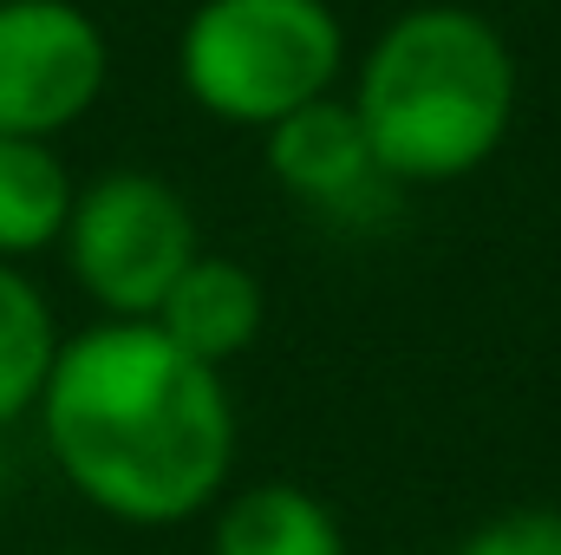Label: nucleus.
Here are the masks:
<instances>
[{
	"label": "nucleus",
	"mask_w": 561,
	"mask_h": 555,
	"mask_svg": "<svg viewBox=\"0 0 561 555\" xmlns=\"http://www.w3.org/2000/svg\"><path fill=\"white\" fill-rule=\"evenodd\" d=\"M33 418L59 477L112 523L176 530L229 497L236 399L150 320L66 333Z\"/></svg>",
	"instance_id": "f257e3e1"
},
{
	"label": "nucleus",
	"mask_w": 561,
	"mask_h": 555,
	"mask_svg": "<svg viewBox=\"0 0 561 555\" xmlns=\"http://www.w3.org/2000/svg\"><path fill=\"white\" fill-rule=\"evenodd\" d=\"M346 99L373 138L379 170L399 190H437L503 150L523 79L490 13L424 0L379 26Z\"/></svg>",
	"instance_id": "f03ea898"
},
{
	"label": "nucleus",
	"mask_w": 561,
	"mask_h": 555,
	"mask_svg": "<svg viewBox=\"0 0 561 555\" xmlns=\"http://www.w3.org/2000/svg\"><path fill=\"white\" fill-rule=\"evenodd\" d=\"M346 79V26L327 0H196L176 33V86L196 112L275 132Z\"/></svg>",
	"instance_id": "7ed1b4c3"
},
{
	"label": "nucleus",
	"mask_w": 561,
	"mask_h": 555,
	"mask_svg": "<svg viewBox=\"0 0 561 555\" xmlns=\"http://www.w3.org/2000/svg\"><path fill=\"white\" fill-rule=\"evenodd\" d=\"M59 256L72 287L105 320H150L176 275L203 256V236H196V209L170 177L125 163L79 183Z\"/></svg>",
	"instance_id": "20e7f679"
},
{
	"label": "nucleus",
	"mask_w": 561,
	"mask_h": 555,
	"mask_svg": "<svg viewBox=\"0 0 561 555\" xmlns=\"http://www.w3.org/2000/svg\"><path fill=\"white\" fill-rule=\"evenodd\" d=\"M112 79L105 26L79 0H0V138L53 144Z\"/></svg>",
	"instance_id": "39448f33"
},
{
	"label": "nucleus",
	"mask_w": 561,
	"mask_h": 555,
	"mask_svg": "<svg viewBox=\"0 0 561 555\" xmlns=\"http://www.w3.org/2000/svg\"><path fill=\"white\" fill-rule=\"evenodd\" d=\"M262 157H268V177H275L300 209L340 216V223L373 216L399 190L379 170L373 138H366V125H359V112H353L346 92L313 99L294 118H280L275 132H262Z\"/></svg>",
	"instance_id": "423d86ee"
},
{
	"label": "nucleus",
	"mask_w": 561,
	"mask_h": 555,
	"mask_svg": "<svg viewBox=\"0 0 561 555\" xmlns=\"http://www.w3.org/2000/svg\"><path fill=\"white\" fill-rule=\"evenodd\" d=\"M262 320H268V294H262V275L249 269V262H236V256H196L176 287L163 294V307L150 314V327L170 340V347H183L190 360H203V366H229V360H242L255 340H262Z\"/></svg>",
	"instance_id": "0eeeda50"
},
{
	"label": "nucleus",
	"mask_w": 561,
	"mask_h": 555,
	"mask_svg": "<svg viewBox=\"0 0 561 555\" xmlns=\"http://www.w3.org/2000/svg\"><path fill=\"white\" fill-rule=\"evenodd\" d=\"M209 555H346V530L307 484L262 477L216 503Z\"/></svg>",
	"instance_id": "6e6552de"
},
{
	"label": "nucleus",
	"mask_w": 561,
	"mask_h": 555,
	"mask_svg": "<svg viewBox=\"0 0 561 555\" xmlns=\"http://www.w3.org/2000/svg\"><path fill=\"white\" fill-rule=\"evenodd\" d=\"M72 196H79V183H72L59 144L0 138V262L20 269V262L59 249Z\"/></svg>",
	"instance_id": "1a4fd4ad"
},
{
	"label": "nucleus",
	"mask_w": 561,
	"mask_h": 555,
	"mask_svg": "<svg viewBox=\"0 0 561 555\" xmlns=\"http://www.w3.org/2000/svg\"><path fill=\"white\" fill-rule=\"evenodd\" d=\"M59 340L66 333L53 320V301L26 281V269L0 262V431L39 406Z\"/></svg>",
	"instance_id": "9d476101"
},
{
	"label": "nucleus",
	"mask_w": 561,
	"mask_h": 555,
	"mask_svg": "<svg viewBox=\"0 0 561 555\" xmlns=\"http://www.w3.org/2000/svg\"><path fill=\"white\" fill-rule=\"evenodd\" d=\"M457 555H561V510H510L470 530Z\"/></svg>",
	"instance_id": "9b49d317"
},
{
	"label": "nucleus",
	"mask_w": 561,
	"mask_h": 555,
	"mask_svg": "<svg viewBox=\"0 0 561 555\" xmlns=\"http://www.w3.org/2000/svg\"><path fill=\"white\" fill-rule=\"evenodd\" d=\"M0 490H7V431H0Z\"/></svg>",
	"instance_id": "f8f14e48"
},
{
	"label": "nucleus",
	"mask_w": 561,
	"mask_h": 555,
	"mask_svg": "<svg viewBox=\"0 0 561 555\" xmlns=\"http://www.w3.org/2000/svg\"><path fill=\"white\" fill-rule=\"evenodd\" d=\"M379 555H399V550H379Z\"/></svg>",
	"instance_id": "ddd939ff"
}]
</instances>
